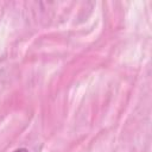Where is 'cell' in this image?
Wrapping results in <instances>:
<instances>
[{"instance_id":"6da1fadb","label":"cell","mask_w":152,"mask_h":152,"mask_svg":"<svg viewBox=\"0 0 152 152\" xmlns=\"http://www.w3.org/2000/svg\"><path fill=\"white\" fill-rule=\"evenodd\" d=\"M13 152H30V151H28V148H26V147H19V148L14 150Z\"/></svg>"}]
</instances>
